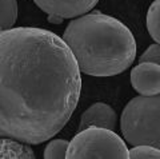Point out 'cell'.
I'll return each instance as SVG.
<instances>
[{
	"label": "cell",
	"mask_w": 160,
	"mask_h": 159,
	"mask_svg": "<svg viewBox=\"0 0 160 159\" xmlns=\"http://www.w3.org/2000/svg\"><path fill=\"white\" fill-rule=\"evenodd\" d=\"M80 92L76 59L56 33L35 27L0 32V136L27 145L53 138Z\"/></svg>",
	"instance_id": "1"
},
{
	"label": "cell",
	"mask_w": 160,
	"mask_h": 159,
	"mask_svg": "<svg viewBox=\"0 0 160 159\" xmlns=\"http://www.w3.org/2000/svg\"><path fill=\"white\" fill-rule=\"evenodd\" d=\"M62 39L79 69L91 76L119 75L136 56V40L129 28L99 11L69 22Z\"/></svg>",
	"instance_id": "2"
},
{
	"label": "cell",
	"mask_w": 160,
	"mask_h": 159,
	"mask_svg": "<svg viewBox=\"0 0 160 159\" xmlns=\"http://www.w3.org/2000/svg\"><path fill=\"white\" fill-rule=\"evenodd\" d=\"M120 130L131 146H160V98L136 96L131 99L120 116Z\"/></svg>",
	"instance_id": "3"
},
{
	"label": "cell",
	"mask_w": 160,
	"mask_h": 159,
	"mask_svg": "<svg viewBox=\"0 0 160 159\" xmlns=\"http://www.w3.org/2000/svg\"><path fill=\"white\" fill-rule=\"evenodd\" d=\"M67 159L92 158H128V148L124 141L113 130L89 126L80 130L66 151Z\"/></svg>",
	"instance_id": "4"
},
{
	"label": "cell",
	"mask_w": 160,
	"mask_h": 159,
	"mask_svg": "<svg viewBox=\"0 0 160 159\" xmlns=\"http://www.w3.org/2000/svg\"><path fill=\"white\" fill-rule=\"evenodd\" d=\"M35 4L48 15L52 23H62L63 19H72L87 13L99 0H33Z\"/></svg>",
	"instance_id": "5"
},
{
	"label": "cell",
	"mask_w": 160,
	"mask_h": 159,
	"mask_svg": "<svg viewBox=\"0 0 160 159\" xmlns=\"http://www.w3.org/2000/svg\"><path fill=\"white\" fill-rule=\"evenodd\" d=\"M131 84L143 96H155L160 92V66L143 62L131 71Z\"/></svg>",
	"instance_id": "6"
},
{
	"label": "cell",
	"mask_w": 160,
	"mask_h": 159,
	"mask_svg": "<svg viewBox=\"0 0 160 159\" xmlns=\"http://www.w3.org/2000/svg\"><path fill=\"white\" fill-rule=\"evenodd\" d=\"M118 123V115L115 110L106 103H95L91 107H88L82 115L79 131L84 130L89 126H96L113 130Z\"/></svg>",
	"instance_id": "7"
},
{
	"label": "cell",
	"mask_w": 160,
	"mask_h": 159,
	"mask_svg": "<svg viewBox=\"0 0 160 159\" xmlns=\"http://www.w3.org/2000/svg\"><path fill=\"white\" fill-rule=\"evenodd\" d=\"M35 152L27 143L0 136V159H33Z\"/></svg>",
	"instance_id": "8"
},
{
	"label": "cell",
	"mask_w": 160,
	"mask_h": 159,
	"mask_svg": "<svg viewBox=\"0 0 160 159\" xmlns=\"http://www.w3.org/2000/svg\"><path fill=\"white\" fill-rule=\"evenodd\" d=\"M18 19L16 0H0V32L13 27Z\"/></svg>",
	"instance_id": "9"
},
{
	"label": "cell",
	"mask_w": 160,
	"mask_h": 159,
	"mask_svg": "<svg viewBox=\"0 0 160 159\" xmlns=\"http://www.w3.org/2000/svg\"><path fill=\"white\" fill-rule=\"evenodd\" d=\"M147 28L151 38L160 42V0H155L147 12Z\"/></svg>",
	"instance_id": "10"
},
{
	"label": "cell",
	"mask_w": 160,
	"mask_h": 159,
	"mask_svg": "<svg viewBox=\"0 0 160 159\" xmlns=\"http://www.w3.org/2000/svg\"><path fill=\"white\" fill-rule=\"evenodd\" d=\"M128 158H131V159H159L160 151H159V147H153L149 145L132 146L131 150H128Z\"/></svg>",
	"instance_id": "11"
},
{
	"label": "cell",
	"mask_w": 160,
	"mask_h": 159,
	"mask_svg": "<svg viewBox=\"0 0 160 159\" xmlns=\"http://www.w3.org/2000/svg\"><path fill=\"white\" fill-rule=\"evenodd\" d=\"M68 147V141L64 139H53L47 145L44 150L46 159H63L66 158V151Z\"/></svg>",
	"instance_id": "12"
},
{
	"label": "cell",
	"mask_w": 160,
	"mask_h": 159,
	"mask_svg": "<svg viewBox=\"0 0 160 159\" xmlns=\"http://www.w3.org/2000/svg\"><path fill=\"white\" fill-rule=\"evenodd\" d=\"M139 62H148V63H155L160 64V46L159 43H153L152 46H149L146 51L143 52V55L139 58Z\"/></svg>",
	"instance_id": "13"
}]
</instances>
